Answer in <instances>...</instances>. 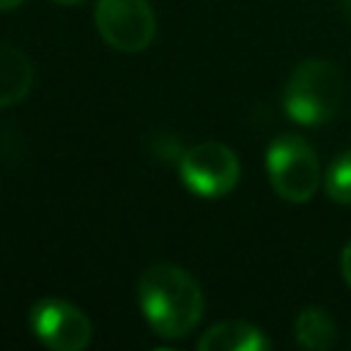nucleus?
<instances>
[{"instance_id": "1", "label": "nucleus", "mask_w": 351, "mask_h": 351, "mask_svg": "<svg viewBox=\"0 0 351 351\" xmlns=\"http://www.w3.org/2000/svg\"><path fill=\"white\" fill-rule=\"evenodd\" d=\"M137 302L151 332L162 340L186 337L203 318V291L176 263L148 266L137 282Z\"/></svg>"}, {"instance_id": "2", "label": "nucleus", "mask_w": 351, "mask_h": 351, "mask_svg": "<svg viewBox=\"0 0 351 351\" xmlns=\"http://www.w3.org/2000/svg\"><path fill=\"white\" fill-rule=\"evenodd\" d=\"M343 101V74L332 60L310 58L299 63L282 90L285 115L302 126H318L337 115Z\"/></svg>"}, {"instance_id": "3", "label": "nucleus", "mask_w": 351, "mask_h": 351, "mask_svg": "<svg viewBox=\"0 0 351 351\" xmlns=\"http://www.w3.org/2000/svg\"><path fill=\"white\" fill-rule=\"evenodd\" d=\"M271 189L288 203H307L321 184V165L313 145L299 134H280L266 148Z\"/></svg>"}, {"instance_id": "4", "label": "nucleus", "mask_w": 351, "mask_h": 351, "mask_svg": "<svg viewBox=\"0 0 351 351\" xmlns=\"http://www.w3.org/2000/svg\"><path fill=\"white\" fill-rule=\"evenodd\" d=\"M178 176L192 195L217 200L236 189L241 165H239V156L233 154V148L208 140V143H197L181 154Z\"/></svg>"}, {"instance_id": "5", "label": "nucleus", "mask_w": 351, "mask_h": 351, "mask_svg": "<svg viewBox=\"0 0 351 351\" xmlns=\"http://www.w3.org/2000/svg\"><path fill=\"white\" fill-rule=\"evenodd\" d=\"M93 22L104 44L118 52H143L156 36V14L148 0H96Z\"/></svg>"}, {"instance_id": "6", "label": "nucleus", "mask_w": 351, "mask_h": 351, "mask_svg": "<svg viewBox=\"0 0 351 351\" xmlns=\"http://www.w3.org/2000/svg\"><path fill=\"white\" fill-rule=\"evenodd\" d=\"M30 329L36 340L52 351H82L93 337L90 318L66 299H38L30 307Z\"/></svg>"}, {"instance_id": "7", "label": "nucleus", "mask_w": 351, "mask_h": 351, "mask_svg": "<svg viewBox=\"0 0 351 351\" xmlns=\"http://www.w3.org/2000/svg\"><path fill=\"white\" fill-rule=\"evenodd\" d=\"M200 351H266L269 337L250 321H222L208 326L200 340Z\"/></svg>"}, {"instance_id": "8", "label": "nucleus", "mask_w": 351, "mask_h": 351, "mask_svg": "<svg viewBox=\"0 0 351 351\" xmlns=\"http://www.w3.org/2000/svg\"><path fill=\"white\" fill-rule=\"evenodd\" d=\"M33 88V63L30 58L11 47L0 44V110L22 101Z\"/></svg>"}, {"instance_id": "9", "label": "nucleus", "mask_w": 351, "mask_h": 351, "mask_svg": "<svg viewBox=\"0 0 351 351\" xmlns=\"http://www.w3.org/2000/svg\"><path fill=\"white\" fill-rule=\"evenodd\" d=\"M293 337L302 348H310V351H326L335 346V321L329 318V313L324 307H315V304H307L299 310L296 321H293Z\"/></svg>"}, {"instance_id": "10", "label": "nucleus", "mask_w": 351, "mask_h": 351, "mask_svg": "<svg viewBox=\"0 0 351 351\" xmlns=\"http://www.w3.org/2000/svg\"><path fill=\"white\" fill-rule=\"evenodd\" d=\"M324 189L335 203L351 206V151L332 159L329 170L324 173Z\"/></svg>"}, {"instance_id": "11", "label": "nucleus", "mask_w": 351, "mask_h": 351, "mask_svg": "<svg viewBox=\"0 0 351 351\" xmlns=\"http://www.w3.org/2000/svg\"><path fill=\"white\" fill-rule=\"evenodd\" d=\"M340 271H343V280H346V285L351 288V241L343 247V252H340Z\"/></svg>"}, {"instance_id": "12", "label": "nucleus", "mask_w": 351, "mask_h": 351, "mask_svg": "<svg viewBox=\"0 0 351 351\" xmlns=\"http://www.w3.org/2000/svg\"><path fill=\"white\" fill-rule=\"evenodd\" d=\"M25 0H0V11H11V8H16V5H22Z\"/></svg>"}, {"instance_id": "13", "label": "nucleus", "mask_w": 351, "mask_h": 351, "mask_svg": "<svg viewBox=\"0 0 351 351\" xmlns=\"http://www.w3.org/2000/svg\"><path fill=\"white\" fill-rule=\"evenodd\" d=\"M49 3H55V5H77L82 0H49Z\"/></svg>"}]
</instances>
